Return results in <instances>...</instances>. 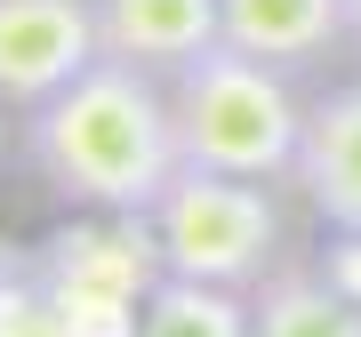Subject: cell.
<instances>
[{
    "label": "cell",
    "instance_id": "1",
    "mask_svg": "<svg viewBox=\"0 0 361 337\" xmlns=\"http://www.w3.org/2000/svg\"><path fill=\"white\" fill-rule=\"evenodd\" d=\"M25 161L56 201L73 209H121V217H153V201L177 185V113H169V80L97 56L73 89L25 113Z\"/></svg>",
    "mask_w": 361,
    "mask_h": 337
},
{
    "label": "cell",
    "instance_id": "5",
    "mask_svg": "<svg viewBox=\"0 0 361 337\" xmlns=\"http://www.w3.org/2000/svg\"><path fill=\"white\" fill-rule=\"evenodd\" d=\"M97 0H0V104L16 121L97 65Z\"/></svg>",
    "mask_w": 361,
    "mask_h": 337
},
{
    "label": "cell",
    "instance_id": "8",
    "mask_svg": "<svg viewBox=\"0 0 361 337\" xmlns=\"http://www.w3.org/2000/svg\"><path fill=\"white\" fill-rule=\"evenodd\" d=\"M225 8V49L257 65L305 73L345 40V0H217Z\"/></svg>",
    "mask_w": 361,
    "mask_h": 337
},
{
    "label": "cell",
    "instance_id": "11",
    "mask_svg": "<svg viewBox=\"0 0 361 337\" xmlns=\"http://www.w3.org/2000/svg\"><path fill=\"white\" fill-rule=\"evenodd\" d=\"M0 337H73L40 257L32 249H8V241H0Z\"/></svg>",
    "mask_w": 361,
    "mask_h": 337
},
{
    "label": "cell",
    "instance_id": "2",
    "mask_svg": "<svg viewBox=\"0 0 361 337\" xmlns=\"http://www.w3.org/2000/svg\"><path fill=\"white\" fill-rule=\"evenodd\" d=\"M169 113H177L185 168L257 177V185L297 177L305 104H297L281 65H257V56H241V49L217 40V49H201L185 73H169Z\"/></svg>",
    "mask_w": 361,
    "mask_h": 337
},
{
    "label": "cell",
    "instance_id": "3",
    "mask_svg": "<svg viewBox=\"0 0 361 337\" xmlns=\"http://www.w3.org/2000/svg\"><path fill=\"white\" fill-rule=\"evenodd\" d=\"M161 265L185 281L257 289L281 265V201L257 177H217V168H177V185L153 201Z\"/></svg>",
    "mask_w": 361,
    "mask_h": 337
},
{
    "label": "cell",
    "instance_id": "7",
    "mask_svg": "<svg viewBox=\"0 0 361 337\" xmlns=\"http://www.w3.org/2000/svg\"><path fill=\"white\" fill-rule=\"evenodd\" d=\"M289 185L329 233H361V80L305 104V145H297Z\"/></svg>",
    "mask_w": 361,
    "mask_h": 337
},
{
    "label": "cell",
    "instance_id": "4",
    "mask_svg": "<svg viewBox=\"0 0 361 337\" xmlns=\"http://www.w3.org/2000/svg\"><path fill=\"white\" fill-rule=\"evenodd\" d=\"M32 257L49 273L73 337H137V313L169 273L153 217H121V209H73L56 233L32 241Z\"/></svg>",
    "mask_w": 361,
    "mask_h": 337
},
{
    "label": "cell",
    "instance_id": "14",
    "mask_svg": "<svg viewBox=\"0 0 361 337\" xmlns=\"http://www.w3.org/2000/svg\"><path fill=\"white\" fill-rule=\"evenodd\" d=\"M0 161H8V104H0Z\"/></svg>",
    "mask_w": 361,
    "mask_h": 337
},
{
    "label": "cell",
    "instance_id": "6",
    "mask_svg": "<svg viewBox=\"0 0 361 337\" xmlns=\"http://www.w3.org/2000/svg\"><path fill=\"white\" fill-rule=\"evenodd\" d=\"M225 40V8L217 0H97V49L113 65H137V73H185L201 49Z\"/></svg>",
    "mask_w": 361,
    "mask_h": 337
},
{
    "label": "cell",
    "instance_id": "13",
    "mask_svg": "<svg viewBox=\"0 0 361 337\" xmlns=\"http://www.w3.org/2000/svg\"><path fill=\"white\" fill-rule=\"evenodd\" d=\"M345 40L361 49V0H345Z\"/></svg>",
    "mask_w": 361,
    "mask_h": 337
},
{
    "label": "cell",
    "instance_id": "9",
    "mask_svg": "<svg viewBox=\"0 0 361 337\" xmlns=\"http://www.w3.org/2000/svg\"><path fill=\"white\" fill-rule=\"evenodd\" d=\"M249 337H361V305L322 265H273L249 289Z\"/></svg>",
    "mask_w": 361,
    "mask_h": 337
},
{
    "label": "cell",
    "instance_id": "12",
    "mask_svg": "<svg viewBox=\"0 0 361 337\" xmlns=\"http://www.w3.org/2000/svg\"><path fill=\"white\" fill-rule=\"evenodd\" d=\"M322 273L361 305V233H337V241H329V257H322Z\"/></svg>",
    "mask_w": 361,
    "mask_h": 337
},
{
    "label": "cell",
    "instance_id": "10",
    "mask_svg": "<svg viewBox=\"0 0 361 337\" xmlns=\"http://www.w3.org/2000/svg\"><path fill=\"white\" fill-rule=\"evenodd\" d=\"M137 337H249V289L161 273L145 313H137Z\"/></svg>",
    "mask_w": 361,
    "mask_h": 337
}]
</instances>
